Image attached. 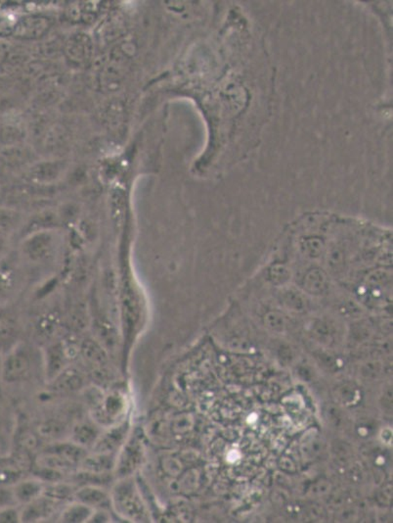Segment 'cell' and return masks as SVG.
<instances>
[{
    "label": "cell",
    "instance_id": "obj_1",
    "mask_svg": "<svg viewBox=\"0 0 393 523\" xmlns=\"http://www.w3.org/2000/svg\"><path fill=\"white\" fill-rule=\"evenodd\" d=\"M111 504L116 512L126 520L134 522H150L146 505L130 476L121 479L114 487L111 494Z\"/></svg>",
    "mask_w": 393,
    "mask_h": 523
},
{
    "label": "cell",
    "instance_id": "obj_2",
    "mask_svg": "<svg viewBox=\"0 0 393 523\" xmlns=\"http://www.w3.org/2000/svg\"><path fill=\"white\" fill-rule=\"evenodd\" d=\"M35 355L33 349L25 344H18L7 354L1 365L2 379L7 383H18L27 381L35 367Z\"/></svg>",
    "mask_w": 393,
    "mask_h": 523
},
{
    "label": "cell",
    "instance_id": "obj_3",
    "mask_svg": "<svg viewBox=\"0 0 393 523\" xmlns=\"http://www.w3.org/2000/svg\"><path fill=\"white\" fill-rule=\"evenodd\" d=\"M60 238L49 229L35 231L21 243L20 252L24 259L32 263L49 262L58 252Z\"/></svg>",
    "mask_w": 393,
    "mask_h": 523
},
{
    "label": "cell",
    "instance_id": "obj_4",
    "mask_svg": "<svg viewBox=\"0 0 393 523\" xmlns=\"http://www.w3.org/2000/svg\"><path fill=\"white\" fill-rule=\"evenodd\" d=\"M22 283V273L16 259L6 255L0 259V304L10 301Z\"/></svg>",
    "mask_w": 393,
    "mask_h": 523
},
{
    "label": "cell",
    "instance_id": "obj_5",
    "mask_svg": "<svg viewBox=\"0 0 393 523\" xmlns=\"http://www.w3.org/2000/svg\"><path fill=\"white\" fill-rule=\"evenodd\" d=\"M144 457L142 443L137 438L125 442L116 460V474L119 479L130 477L141 465Z\"/></svg>",
    "mask_w": 393,
    "mask_h": 523
},
{
    "label": "cell",
    "instance_id": "obj_6",
    "mask_svg": "<svg viewBox=\"0 0 393 523\" xmlns=\"http://www.w3.org/2000/svg\"><path fill=\"white\" fill-rule=\"evenodd\" d=\"M125 398L118 391L102 395L99 402L93 406L94 417L100 424H112L120 419L125 410Z\"/></svg>",
    "mask_w": 393,
    "mask_h": 523
},
{
    "label": "cell",
    "instance_id": "obj_7",
    "mask_svg": "<svg viewBox=\"0 0 393 523\" xmlns=\"http://www.w3.org/2000/svg\"><path fill=\"white\" fill-rule=\"evenodd\" d=\"M63 317L58 310H49L37 317L35 324V335L44 343H52L60 335Z\"/></svg>",
    "mask_w": 393,
    "mask_h": 523
},
{
    "label": "cell",
    "instance_id": "obj_8",
    "mask_svg": "<svg viewBox=\"0 0 393 523\" xmlns=\"http://www.w3.org/2000/svg\"><path fill=\"white\" fill-rule=\"evenodd\" d=\"M21 326L12 312H0V353L8 354L20 344Z\"/></svg>",
    "mask_w": 393,
    "mask_h": 523
},
{
    "label": "cell",
    "instance_id": "obj_9",
    "mask_svg": "<svg viewBox=\"0 0 393 523\" xmlns=\"http://www.w3.org/2000/svg\"><path fill=\"white\" fill-rule=\"evenodd\" d=\"M130 431V424L128 422H120L116 426H112L109 431L100 435L95 445L93 452L104 454H115L121 450L125 443L126 437Z\"/></svg>",
    "mask_w": 393,
    "mask_h": 523
},
{
    "label": "cell",
    "instance_id": "obj_10",
    "mask_svg": "<svg viewBox=\"0 0 393 523\" xmlns=\"http://www.w3.org/2000/svg\"><path fill=\"white\" fill-rule=\"evenodd\" d=\"M92 326L94 338L101 344L108 354L116 351L120 342V336L118 329L112 319L105 315H97L93 319Z\"/></svg>",
    "mask_w": 393,
    "mask_h": 523
},
{
    "label": "cell",
    "instance_id": "obj_11",
    "mask_svg": "<svg viewBox=\"0 0 393 523\" xmlns=\"http://www.w3.org/2000/svg\"><path fill=\"white\" fill-rule=\"evenodd\" d=\"M60 501L53 500L44 495L26 504L23 512L20 513V520L23 522H35L49 518L53 515Z\"/></svg>",
    "mask_w": 393,
    "mask_h": 523
},
{
    "label": "cell",
    "instance_id": "obj_12",
    "mask_svg": "<svg viewBox=\"0 0 393 523\" xmlns=\"http://www.w3.org/2000/svg\"><path fill=\"white\" fill-rule=\"evenodd\" d=\"M50 382L55 392L73 393L85 385V376L80 369L70 365Z\"/></svg>",
    "mask_w": 393,
    "mask_h": 523
},
{
    "label": "cell",
    "instance_id": "obj_13",
    "mask_svg": "<svg viewBox=\"0 0 393 523\" xmlns=\"http://www.w3.org/2000/svg\"><path fill=\"white\" fill-rule=\"evenodd\" d=\"M80 355L91 371L108 367V352L94 338H87L80 341Z\"/></svg>",
    "mask_w": 393,
    "mask_h": 523
},
{
    "label": "cell",
    "instance_id": "obj_14",
    "mask_svg": "<svg viewBox=\"0 0 393 523\" xmlns=\"http://www.w3.org/2000/svg\"><path fill=\"white\" fill-rule=\"evenodd\" d=\"M75 499L94 510H105L111 507V496L103 489L96 485H85L78 489Z\"/></svg>",
    "mask_w": 393,
    "mask_h": 523
},
{
    "label": "cell",
    "instance_id": "obj_15",
    "mask_svg": "<svg viewBox=\"0 0 393 523\" xmlns=\"http://www.w3.org/2000/svg\"><path fill=\"white\" fill-rule=\"evenodd\" d=\"M115 454H104L93 452L92 455H87V458L80 463L83 472H91L96 474H110L115 470Z\"/></svg>",
    "mask_w": 393,
    "mask_h": 523
},
{
    "label": "cell",
    "instance_id": "obj_16",
    "mask_svg": "<svg viewBox=\"0 0 393 523\" xmlns=\"http://www.w3.org/2000/svg\"><path fill=\"white\" fill-rule=\"evenodd\" d=\"M101 435L97 424L92 422H82L73 427L71 431V442L85 449L93 448Z\"/></svg>",
    "mask_w": 393,
    "mask_h": 523
},
{
    "label": "cell",
    "instance_id": "obj_17",
    "mask_svg": "<svg viewBox=\"0 0 393 523\" xmlns=\"http://www.w3.org/2000/svg\"><path fill=\"white\" fill-rule=\"evenodd\" d=\"M44 490V483L40 480H26L16 484L13 496L16 501L26 505L42 496Z\"/></svg>",
    "mask_w": 393,
    "mask_h": 523
},
{
    "label": "cell",
    "instance_id": "obj_18",
    "mask_svg": "<svg viewBox=\"0 0 393 523\" xmlns=\"http://www.w3.org/2000/svg\"><path fill=\"white\" fill-rule=\"evenodd\" d=\"M46 450L51 451L57 455L61 456L76 467H80L82 460L88 455L87 449L80 447L73 442H64V443L55 444Z\"/></svg>",
    "mask_w": 393,
    "mask_h": 523
},
{
    "label": "cell",
    "instance_id": "obj_19",
    "mask_svg": "<svg viewBox=\"0 0 393 523\" xmlns=\"http://www.w3.org/2000/svg\"><path fill=\"white\" fill-rule=\"evenodd\" d=\"M94 510V508L77 501V503L71 504L65 508L61 513L60 520L66 523L87 522L91 517Z\"/></svg>",
    "mask_w": 393,
    "mask_h": 523
},
{
    "label": "cell",
    "instance_id": "obj_20",
    "mask_svg": "<svg viewBox=\"0 0 393 523\" xmlns=\"http://www.w3.org/2000/svg\"><path fill=\"white\" fill-rule=\"evenodd\" d=\"M329 281L327 276L320 269H312L304 279V288L311 294H322L327 290Z\"/></svg>",
    "mask_w": 393,
    "mask_h": 523
},
{
    "label": "cell",
    "instance_id": "obj_21",
    "mask_svg": "<svg viewBox=\"0 0 393 523\" xmlns=\"http://www.w3.org/2000/svg\"><path fill=\"white\" fill-rule=\"evenodd\" d=\"M66 432V425L59 420H47L39 424L37 434L44 440H57Z\"/></svg>",
    "mask_w": 393,
    "mask_h": 523
},
{
    "label": "cell",
    "instance_id": "obj_22",
    "mask_svg": "<svg viewBox=\"0 0 393 523\" xmlns=\"http://www.w3.org/2000/svg\"><path fill=\"white\" fill-rule=\"evenodd\" d=\"M76 491L77 490L73 488V486L63 483V481H61L44 487V495L61 503V501L68 500L71 497H75Z\"/></svg>",
    "mask_w": 393,
    "mask_h": 523
},
{
    "label": "cell",
    "instance_id": "obj_23",
    "mask_svg": "<svg viewBox=\"0 0 393 523\" xmlns=\"http://www.w3.org/2000/svg\"><path fill=\"white\" fill-rule=\"evenodd\" d=\"M281 300L290 309L295 311H302L306 309V300L302 293L295 291L294 289H286L281 295Z\"/></svg>",
    "mask_w": 393,
    "mask_h": 523
},
{
    "label": "cell",
    "instance_id": "obj_24",
    "mask_svg": "<svg viewBox=\"0 0 393 523\" xmlns=\"http://www.w3.org/2000/svg\"><path fill=\"white\" fill-rule=\"evenodd\" d=\"M302 252L309 258L320 257L324 252V243L318 238H307L301 243Z\"/></svg>",
    "mask_w": 393,
    "mask_h": 523
},
{
    "label": "cell",
    "instance_id": "obj_25",
    "mask_svg": "<svg viewBox=\"0 0 393 523\" xmlns=\"http://www.w3.org/2000/svg\"><path fill=\"white\" fill-rule=\"evenodd\" d=\"M40 437L30 431H24L19 438V446L22 452L32 454L39 447Z\"/></svg>",
    "mask_w": 393,
    "mask_h": 523
},
{
    "label": "cell",
    "instance_id": "obj_26",
    "mask_svg": "<svg viewBox=\"0 0 393 523\" xmlns=\"http://www.w3.org/2000/svg\"><path fill=\"white\" fill-rule=\"evenodd\" d=\"M344 253L340 248H333L328 255V266L333 272H340L344 267Z\"/></svg>",
    "mask_w": 393,
    "mask_h": 523
},
{
    "label": "cell",
    "instance_id": "obj_27",
    "mask_svg": "<svg viewBox=\"0 0 393 523\" xmlns=\"http://www.w3.org/2000/svg\"><path fill=\"white\" fill-rule=\"evenodd\" d=\"M22 477V472L18 467H6L0 470V485L17 484Z\"/></svg>",
    "mask_w": 393,
    "mask_h": 523
},
{
    "label": "cell",
    "instance_id": "obj_28",
    "mask_svg": "<svg viewBox=\"0 0 393 523\" xmlns=\"http://www.w3.org/2000/svg\"><path fill=\"white\" fill-rule=\"evenodd\" d=\"M269 276L273 283L284 284L290 279V272L285 266L277 265L270 269Z\"/></svg>",
    "mask_w": 393,
    "mask_h": 523
},
{
    "label": "cell",
    "instance_id": "obj_29",
    "mask_svg": "<svg viewBox=\"0 0 393 523\" xmlns=\"http://www.w3.org/2000/svg\"><path fill=\"white\" fill-rule=\"evenodd\" d=\"M265 322L268 326L275 331H282L285 327L284 317L277 313H271L265 317Z\"/></svg>",
    "mask_w": 393,
    "mask_h": 523
},
{
    "label": "cell",
    "instance_id": "obj_30",
    "mask_svg": "<svg viewBox=\"0 0 393 523\" xmlns=\"http://www.w3.org/2000/svg\"><path fill=\"white\" fill-rule=\"evenodd\" d=\"M390 274L387 272L377 271L372 273L368 278V283L371 284H382L390 281Z\"/></svg>",
    "mask_w": 393,
    "mask_h": 523
},
{
    "label": "cell",
    "instance_id": "obj_31",
    "mask_svg": "<svg viewBox=\"0 0 393 523\" xmlns=\"http://www.w3.org/2000/svg\"><path fill=\"white\" fill-rule=\"evenodd\" d=\"M18 520H20V513L15 510L8 508V510L0 512V522L1 523L18 522Z\"/></svg>",
    "mask_w": 393,
    "mask_h": 523
},
{
    "label": "cell",
    "instance_id": "obj_32",
    "mask_svg": "<svg viewBox=\"0 0 393 523\" xmlns=\"http://www.w3.org/2000/svg\"><path fill=\"white\" fill-rule=\"evenodd\" d=\"M9 235L10 233H7L6 231L0 229V259H2L7 254V249H8L9 244Z\"/></svg>",
    "mask_w": 393,
    "mask_h": 523
},
{
    "label": "cell",
    "instance_id": "obj_33",
    "mask_svg": "<svg viewBox=\"0 0 393 523\" xmlns=\"http://www.w3.org/2000/svg\"><path fill=\"white\" fill-rule=\"evenodd\" d=\"M89 522H109V515H107L104 510H100L99 512L93 513L91 517L88 520Z\"/></svg>",
    "mask_w": 393,
    "mask_h": 523
},
{
    "label": "cell",
    "instance_id": "obj_34",
    "mask_svg": "<svg viewBox=\"0 0 393 523\" xmlns=\"http://www.w3.org/2000/svg\"><path fill=\"white\" fill-rule=\"evenodd\" d=\"M1 365H2V363H1V353H0V369H1Z\"/></svg>",
    "mask_w": 393,
    "mask_h": 523
}]
</instances>
